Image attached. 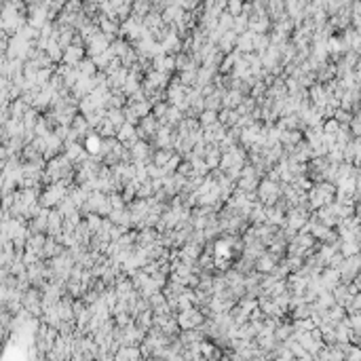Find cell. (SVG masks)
Returning a JSON list of instances; mask_svg holds the SVG:
<instances>
[{"label": "cell", "mask_w": 361, "mask_h": 361, "mask_svg": "<svg viewBox=\"0 0 361 361\" xmlns=\"http://www.w3.org/2000/svg\"><path fill=\"white\" fill-rule=\"evenodd\" d=\"M260 199L264 201L266 205L275 203V199H277V186H275V184H271V180L264 182L260 186Z\"/></svg>", "instance_id": "6da1fadb"}, {"label": "cell", "mask_w": 361, "mask_h": 361, "mask_svg": "<svg viewBox=\"0 0 361 361\" xmlns=\"http://www.w3.org/2000/svg\"><path fill=\"white\" fill-rule=\"evenodd\" d=\"M273 266H275L273 256H260V258L256 260V268H258L260 273H271Z\"/></svg>", "instance_id": "3957f363"}, {"label": "cell", "mask_w": 361, "mask_h": 361, "mask_svg": "<svg viewBox=\"0 0 361 361\" xmlns=\"http://www.w3.org/2000/svg\"><path fill=\"white\" fill-rule=\"evenodd\" d=\"M102 146H104V139L100 136H89L84 139V150L89 154H102Z\"/></svg>", "instance_id": "7a4b0ae2"}]
</instances>
